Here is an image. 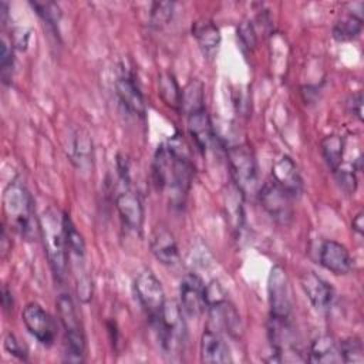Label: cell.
<instances>
[{"label": "cell", "instance_id": "6da1fadb", "mask_svg": "<svg viewBox=\"0 0 364 364\" xmlns=\"http://www.w3.org/2000/svg\"><path fill=\"white\" fill-rule=\"evenodd\" d=\"M154 181L159 189L169 191L171 199L181 203L189 192L193 178V164L188 146L179 135L156 148L152 164Z\"/></svg>", "mask_w": 364, "mask_h": 364}, {"label": "cell", "instance_id": "7a4b0ae2", "mask_svg": "<svg viewBox=\"0 0 364 364\" xmlns=\"http://www.w3.org/2000/svg\"><path fill=\"white\" fill-rule=\"evenodd\" d=\"M43 246L47 255L48 264L58 280L65 277L68 264L67 235L64 216H61L54 208H48L43 212L38 220Z\"/></svg>", "mask_w": 364, "mask_h": 364}, {"label": "cell", "instance_id": "3957f363", "mask_svg": "<svg viewBox=\"0 0 364 364\" xmlns=\"http://www.w3.org/2000/svg\"><path fill=\"white\" fill-rule=\"evenodd\" d=\"M162 354L171 360H178L185 348L186 328L181 306L173 300H166L159 317L152 323Z\"/></svg>", "mask_w": 364, "mask_h": 364}, {"label": "cell", "instance_id": "277c9868", "mask_svg": "<svg viewBox=\"0 0 364 364\" xmlns=\"http://www.w3.org/2000/svg\"><path fill=\"white\" fill-rule=\"evenodd\" d=\"M3 209L10 226L21 236L30 239L34 230L33 198L21 179H13L4 189Z\"/></svg>", "mask_w": 364, "mask_h": 364}, {"label": "cell", "instance_id": "5b68a950", "mask_svg": "<svg viewBox=\"0 0 364 364\" xmlns=\"http://www.w3.org/2000/svg\"><path fill=\"white\" fill-rule=\"evenodd\" d=\"M57 311L65 334V360L71 363L84 361L85 337L74 303L68 294L58 296Z\"/></svg>", "mask_w": 364, "mask_h": 364}, {"label": "cell", "instance_id": "8992f818", "mask_svg": "<svg viewBox=\"0 0 364 364\" xmlns=\"http://www.w3.org/2000/svg\"><path fill=\"white\" fill-rule=\"evenodd\" d=\"M134 293L152 324L159 317L166 301L161 282L149 269H145L134 280Z\"/></svg>", "mask_w": 364, "mask_h": 364}, {"label": "cell", "instance_id": "52a82bcc", "mask_svg": "<svg viewBox=\"0 0 364 364\" xmlns=\"http://www.w3.org/2000/svg\"><path fill=\"white\" fill-rule=\"evenodd\" d=\"M228 162L236 188L242 193L253 192L257 185V165L252 151L246 145L228 149Z\"/></svg>", "mask_w": 364, "mask_h": 364}, {"label": "cell", "instance_id": "ba28073f", "mask_svg": "<svg viewBox=\"0 0 364 364\" xmlns=\"http://www.w3.org/2000/svg\"><path fill=\"white\" fill-rule=\"evenodd\" d=\"M267 294L270 306V317L290 318L293 301L291 289L283 267L274 266L267 279Z\"/></svg>", "mask_w": 364, "mask_h": 364}, {"label": "cell", "instance_id": "9c48e42d", "mask_svg": "<svg viewBox=\"0 0 364 364\" xmlns=\"http://www.w3.org/2000/svg\"><path fill=\"white\" fill-rule=\"evenodd\" d=\"M260 203L267 215L280 225H289L293 219L291 196L273 179L263 183L259 192Z\"/></svg>", "mask_w": 364, "mask_h": 364}, {"label": "cell", "instance_id": "30bf717a", "mask_svg": "<svg viewBox=\"0 0 364 364\" xmlns=\"http://www.w3.org/2000/svg\"><path fill=\"white\" fill-rule=\"evenodd\" d=\"M181 310L189 318H198L202 316L206 304V286L203 280L195 274L188 273L182 277L179 284Z\"/></svg>", "mask_w": 364, "mask_h": 364}, {"label": "cell", "instance_id": "8fae6325", "mask_svg": "<svg viewBox=\"0 0 364 364\" xmlns=\"http://www.w3.org/2000/svg\"><path fill=\"white\" fill-rule=\"evenodd\" d=\"M23 323L28 333L43 346L50 347L57 334L55 324L51 316L38 304V303H28L21 313Z\"/></svg>", "mask_w": 364, "mask_h": 364}, {"label": "cell", "instance_id": "7c38bea8", "mask_svg": "<svg viewBox=\"0 0 364 364\" xmlns=\"http://www.w3.org/2000/svg\"><path fill=\"white\" fill-rule=\"evenodd\" d=\"M115 206L121 216L122 223L134 232H141L144 225V205L139 198V195L129 188V185H125V189H122L117 198H115Z\"/></svg>", "mask_w": 364, "mask_h": 364}, {"label": "cell", "instance_id": "4fadbf2b", "mask_svg": "<svg viewBox=\"0 0 364 364\" xmlns=\"http://www.w3.org/2000/svg\"><path fill=\"white\" fill-rule=\"evenodd\" d=\"M318 263L334 274H347L353 267V259L347 247L336 240H323L318 247Z\"/></svg>", "mask_w": 364, "mask_h": 364}, {"label": "cell", "instance_id": "5bb4252c", "mask_svg": "<svg viewBox=\"0 0 364 364\" xmlns=\"http://www.w3.org/2000/svg\"><path fill=\"white\" fill-rule=\"evenodd\" d=\"M210 323L213 324V330H223L232 337H237L240 334V317L232 303H229L225 297L219 299L210 304H208Z\"/></svg>", "mask_w": 364, "mask_h": 364}, {"label": "cell", "instance_id": "9a60e30c", "mask_svg": "<svg viewBox=\"0 0 364 364\" xmlns=\"http://www.w3.org/2000/svg\"><path fill=\"white\" fill-rule=\"evenodd\" d=\"M300 286L314 309L326 310L330 307L334 291L333 287L323 277H320L314 272H304L300 276Z\"/></svg>", "mask_w": 364, "mask_h": 364}, {"label": "cell", "instance_id": "2e32d148", "mask_svg": "<svg viewBox=\"0 0 364 364\" xmlns=\"http://www.w3.org/2000/svg\"><path fill=\"white\" fill-rule=\"evenodd\" d=\"M115 91H117V95H118L121 104L124 105V108L128 112H131L132 115L139 117L142 119L145 118V112H146L145 101H144V97L131 74L124 73L117 78Z\"/></svg>", "mask_w": 364, "mask_h": 364}, {"label": "cell", "instance_id": "e0dca14e", "mask_svg": "<svg viewBox=\"0 0 364 364\" xmlns=\"http://www.w3.org/2000/svg\"><path fill=\"white\" fill-rule=\"evenodd\" d=\"M273 181L284 189L291 198L300 196L303 192V179L297 171L296 164L290 156H282L272 168Z\"/></svg>", "mask_w": 364, "mask_h": 364}, {"label": "cell", "instance_id": "ac0fdd59", "mask_svg": "<svg viewBox=\"0 0 364 364\" xmlns=\"http://www.w3.org/2000/svg\"><path fill=\"white\" fill-rule=\"evenodd\" d=\"M149 246L154 256L166 266H173L179 260V250L173 235L165 226H156L151 235Z\"/></svg>", "mask_w": 364, "mask_h": 364}, {"label": "cell", "instance_id": "d6986e66", "mask_svg": "<svg viewBox=\"0 0 364 364\" xmlns=\"http://www.w3.org/2000/svg\"><path fill=\"white\" fill-rule=\"evenodd\" d=\"M200 360L209 364L230 363V351L219 331L208 327L200 338Z\"/></svg>", "mask_w": 364, "mask_h": 364}, {"label": "cell", "instance_id": "ffe728a7", "mask_svg": "<svg viewBox=\"0 0 364 364\" xmlns=\"http://www.w3.org/2000/svg\"><path fill=\"white\" fill-rule=\"evenodd\" d=\"M188 119V131L195 142V145L202 151L206 152L213 141V128L210 118L206 109H200L186 115Z\"/></svg>", "mask_w": 364, "mask_h": 364}, {"label": "cell", "instance_id": "44dd1931", "mask_svg": "<svg viewBox=\"0 0 364 364\" xmlns=\"http://www.w3.org/2000/svg\"><path fill=\"white\" fill-rule=\"evenodd\" d=\"M192 36L196 38L203 54L212 57L220 44V33L212 20L200 18L192 26Z\"/></svg>", "mask_w": 364, "mask_h": 364}, {"label": "cell", "instance_id": "7402d4cb", "mask_svg": "<svg viewBox=\"0 0 364 364\" xmlns=\"http://www.w3.org/2000/svg\"><path fill=\"white\" fill-rule=\"evenodd\" d=\"M307 360L314 364L340 363L341 357H340V348L337 341L327 334L318 336L310 346Z\"/></svg>", "mask_w": 364, "mask_h": 364}, {"label": "cell", "instance_id": "603a6c76", "mask_svg": "<svg viewBox=\"0 0 364 364\" xmlns=\"http://www.w3.org/2000/svg\"><path fill=\"white\" fill-rule=\"evenodd\" d=\"M181 109L189 115L192 112L205 109V97H203V84L199 80H191L182 90V102Z\"/></svg>", "mask_w": 364, "mask_h": 364}, {"label": "cell", "instance_id": "cb8c5ba5", "mask_svg": "<svg viewBox=\"0 0 364 364\" xmlns=\"http://www.w3.org/2000/svg\"><path fill=\"white\" fill-rule=\"evenodd\" d=\"M158 94L169 108L181 109L182 91L172 74L164 73L158 77Z\"/></svg>", "mask_w": 364, "mask_h": 364}, {"label": "cell", "instance_id": "d4e9b609", "mask_svg": "<svg viewBox=\"0 0 364 364\" xmlns=\"http://www.w3.org/2000/svg\"><path fill=\"white\" fill-rule=\"evenodd\" d=\"M363 16L350 13L348 16L338 20L333 27V37L337 41H351L361 33Z\"/></svg>", "mask_w": 364, "mask_h": 364}, {"label": "cell", "instance_id": "484cf974", "mask_svg": "<svg viewBox=\"0 0 364 364\" xmlns=\"http://www.w3.org/2000/svg\"><path fill=\"white\" fill-rule=\"evenodd\" d=\"M321 152L328 165L334 172L341 166L344 154V138L340 135H327L321 141Z\"/></svg>", "mask_w": 364, "mask_h": 364}, {"label": "cell", "instance_id": "4316f807", "mask_svg": "<svg viewBox=\"0 0 364 364\" xmlns=\"http://www.w3.org/2000/svg\"><path fill=\"white\" fill-rule=\"evenodd\" d=\"M340 357L343 363H363L364 348L358 337H348L338 344Z\"/></svg>", "mask_w": 364, "mask_h": 364}, {"label": "cell", "instance_id": "83f0119b", "mask_svg": "<svg viewBox=\"0 0 364 364\" xmlns=\"http://www.w3.org/2000/svg\"><path fill=\"white\" fill-rule=\"evenodd\" d=\"M173 3L171 1H155L149 11V26L159 30L172 18Z\"/></svg>", "mask_w": 364, "mask_h": 364}, {"label": "cell", "instance_id": "f1b7e54d", "mask_svg": "<svg viewBox=\"0 0 364 364\" xmlns=\"http://www.w3.org/2000/svg\"><path fill=\"white\" fill-rule=\"evenodd\" d=\"M30 4L36 10V13L41 17V20L44 23H47L53 28L57 27L58 21H60V17H61V10L55 3L36 0V1H31Z\"/></svg>", "mask_w": 364, "mask_h": 364}, {"label": "cell", "instance_id": "f546056e", "mask_svg": "<svg viewBox=\"0 0 364 364\" xmlns=\"http://www.w3.org/2000/svg\"><path fill=\"white\" fill-rule=\"evenodd\" d=\"M73 146L74 148H71V161L75 162L78 166H82L84 162L88 161L90 148H91L88 136L81 134V132H77L75 138H74V142H73Z\"/></svg>", "mask_w": 364, "mask_h": 364}, {"label": "cell", "instance_id": "4dcf8cb0", "mask_svg": "<svg viewBox=\"0 0 364 364\" xmlns=\"http://www.w3.org/2000/svg\"><path fill=\"white\" fill-rule=\"evenodd\" d=\"M336 181L338 186L346 193H354L357 189V176L354 172V168H343L340 166L337 171H334Z\"/></svg>", "mask_w": 364, "mask_h": 364}, {"label": "cell", "instance_id": "1f68e13d", "mask_svg": "<svg viewBox=\"0 0 364 364\" xmlns=\"http://www.w3.org/2000/svg\"><path fill=\"white\" fill-rule=\"evenodd\" d=\"M0 68H1V80L4 84H9L11 80L13 71V51L6 38L1 40V51H0Z\"/></svg>", "mask_w": 364, "mask_h": 364}, {"label": "cell", "instance_id": "d6a6232c", "mask_svg": "<svg viewBox=\"0 0 364 364\" xmlns=\"http://www.w3.org/2000/svg\"><path fill=\"white\" fill-rule=\"evenodd\" d=\"M4 348H6L11 355L18 357V358H21V360H26V357H27L26 350L20 346L18 340H17V338L14 337V334H11V333H7L6 337H4Z\"/></svg>", "mask_w": 364, "mask_h": 364}, {"label": "cell", "instance_id": "836d02e7", "mask_svg": "<svg viewBox=\"0 0 364 364\" xmlns=\"http://www.w3.org/2000/svg\"><path fill=\"white\" fill-rule=\"evenodd\" d=\"M237 36L247 48H253L256 46V33L250 23L240 24V27L237 28Z\"/></svg>", "mask_w": 364, "mask_h": 364}, {"label": "cell", "instance_id": "e575fe53", "mask_svg": "<svg viewBox=\"0 0 364 364\" xmlns=\"http://www.w3.org/2000/svg\"><path fill=\"white\" fill-rule=\"evenodd\" d=\"M347 105H348L350 112H351L358 121H363V92H361V91H357V92H354L353 95H350Z\"/></svg>", "mask_w": 364, "mask_h": 364}, {"label": "cell", "instance_id": "d590c367", "mask_svg": "<svg viewBox=\"0 0 364 364\" xmlns=\"http://www.w3.org/2000/svg\"><path fill=\"white\" fill-rule=\"evenodd\" d=\"M353 229L358 233L363 235L364 232V220H363V212H358L354 218H353Z\"/></svg>", "mask_w": 364, "mask_h": 364}, {"label": "cell", "instance_id": "8d00e7d4", "mask_svg": "<svg viewBox=\"0 0 364 364\" xmlns=\"http://www.w3.org/2000/svg\"><path fill=\"white\" fill-rule=\"evenodd\" d=\"M1 300H3V307H4V310L13 309V297H11L10 290H9L6 286H3V296H1Z\"/></svg>", "mask_w": 364, "mask_h": 364}]
</instances>
